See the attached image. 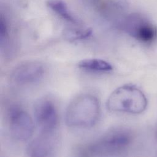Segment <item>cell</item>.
Masks as SVG:
<instances>
[{"mask_svg": "<svg viewBox=\"0 0 157 157\" xmlns=\"http://www.w3.org/2000/svg\"><path fill=\"white\" fill-rule=\"evenodd\" d=\"M100 103L91 94L83 93L75 97L69 104L65 113V122L73 128H88L93 126L100 115Z\"/></svg>", "mask_w": 157, "mask_h": 157, "instance_id": "cell-1", "label": "cell"}, {"mask_svg": "<svg viewBox=\"0 0 157 157\" xmlns=\"http://www.w3.org/2000/svg\"><path fill=\"white\" fill-rule=\"evenodd\" d=\"M147 99L144 93L131 84L121 85L109 95L106 106L113 112L139 114L147 107Z\"/></svg>", "mask_w": 157, "mask_h": 157, "instance_id": "cell-2", "label": "cell"}, {"mask_svg": "<svg viewBox=\"0 0 157 157\" xmlns=\"http://www.w3.org/2000/svg\"><path fill=\"white\" fill-rule=\"evenodd\" d=\"M131 136L126 130L110 131L86 147L83 154L90 157H104L118 153L130 144Z\"/></svg>", "mask_w": 157, "mask_h": 157, "instance_id": "cell-3", "label": "cell"}, {"mask_svg": "<svg viewBox=\"0 0 157 157\" xmlns=\"http://www.w3.org/2000/svg\"><path fill=\"white\" fill-rule=\"evenodd\" d=\"M9 128L11 136L18 141H26L33 134L34 124L30 115L22 107L12 106L8 113Z\"/></svg>", "mask_w": 157, "mask_h": 157, "instance_id": "cell-4", "label": "cell"}, {"mask_svg": "<svg viewBox=\"0 0 157 157\" xmlns=\"http://www.w3.org/2000/svg\"><path fill=\"white\" fill-rule=\"evenodd\" d=\"M36 122L42 133H55L59 122L57 107L47 97L39 99L34 105Z\"/></svg>", "mask_w": 157, "mask_h": 157, "instance_id": "cell-5", "label": "cell"}, {"mask_svg": "<svg viewBox=\"0 0 157 157\" xmlns=\"http://www.w3.org/2000/svg\"><path fill=\"white\" fill-rule=\"evenodd\" d=\"M45 72V66L41 62L26 61L13 69L10 75V80L13 84L17 86L29 85L40 81Z\"/></svg>", "mask_w": 157, "mask_h": 157, "instance_id": "cell-6", "label": "cell"}, {"mask_svg": "<svg viewBox=\"0 0 157 157\" xmlns=\"http://www.w3.org/2000/svg\"><path fill=\"white\" fill-rule=\"evenodd\" d=\"M123 26L129 35L144 42L152 41L156 35V30L154 26L139 15L134 14L128 17Z\"/></svg>", "mask_w": 157, "mask_h": 157, "instance_id": "cell-7", "label": "cell"}, {"mask_svg": "<svg viewBox=\"0 0 157 157\" xmlns=\"http://www.w3.org/2000/svg\"><path fill=\"white\" fill-rule=\"evenodd\" d=\"M56 145L55 133H42L31 140L26 148L29 157H49Z\"/></svg>", "mask_w": 157, "mask_h": 157, "instance_id": "cell-8", "label": "cell"}, {"mask_svg": "<svg viewBox=\"0 0 157 157\" xmlns=\"http://www.w3.org/2000/svg\"><path fill=\"white\" fill-rule=\"evenodd\" d=\"M77 66L82 69L94 72H109L113 69L112 65L110 63L97 58L82 59L78 63Z\"/></svg>", "mask_w": 157, "mask_h": 157, "instance_id": "cell-9", "label": "cell"}, {"mask_svg": "<svg viewBox=\"0 0 157 157\" xmlns=\"http://www.w3.org/2000/svg\"><path fill=\"white\" fill-rule=\"evenodd\" d=\"M47 5L53 11L66 20L74 23L77 22V20L70 12L64 0H47Z\"/></svg>", "mask_w": 157, "mask_h": 157, "instance_id": "cell-10", "label": "cell"}, {"mask_svg": "<svg viewBox=\"0 0 157 157\" xmlns=\"http://www.w3.org/2000/svg\"><path fill=\"white\" fill-rule=\"evenodd\" d=\"M93 30L91 28L72 29L67 30L64 33L65 37L69 40H78L87 39L91 36Z\"/></svg>", "mask_w": 157, "mask_h": 157, "instance_id": "cell-11", "label": "cell"}]
</instances>
